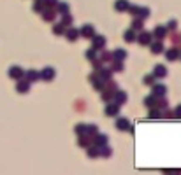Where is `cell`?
Masks as SVG:
<instances>
[{
  "instance_id": "1",
  "label": "cell",
  "mask_w": 181,
  "mask_h": 175,
  "mask_svg": "<svg viewBox=\"0 0 181 175\" xmlns=\"http://www.w3.org/2000/svg\"><path fill=\"white\" fill-rule=\"evenodd\" d=\"M104 46H106V39L102 37V35H93L92 37V47L97 51V49H104Z\"/></svg>"
},
{
  "instance_id": "2",
  "label": "cell",
  "mask_w": 181,
  "mask_h": 175,
  "mask_svg": "<svg viewBox=\"0 0 181 175\" xmlns=\"http://www.w3.org/2000/svg\"><path fill=\"white\" fill-rule=\"evenodd\" d=\"M39 75H40V79H44V81H53V79H55V68L46 67L42 72H39Z\"/></svg>"
},
{
  "instance_id": "3",
  "label": "cell",
  "mask_w": 181,
  "mask_h": 175,
  "mask_svg": "<svg viewBox=\"0 0 181 175\" xmlns=\"http://www.w3.org/2000/svg\"><path fill=\"white\" fill-rule=\"evenodd\" d=\"M79 33H81L83 37H86V39H92V37L95 35V28H93L92 25H84V26L79 30Z\"/></svg>"
},
{
  "instance_id": "4",
  "label": "cell",
  "mask_w": 181,
  "mask_h": 175,
  "mask_svg": "<svg viewBox=\"0 0 181 175\" xmlns=\"http://www.w3.org/2000/svg\"><path fill=\"white\" fill-rule=\"evenodd\" d=\"M9 75H11L12 79H21V77L25 75V72H23V68H19V67H11Z\"/></svg>"
},
{
  "instance_id": "5",
  "label": "cell",
  "mask_w": 181,
  "mask_h": 175,
  "mask_svg": "<svg viewBox=\"0 0 181 175\" xmlns=\"http://www.w3.org/2000/svg\"><path fill=\"white\" fill-rule=\"evenodd\" d=\"M165 56H167V60L169 61H174V60H178L181 56V53H180V49L178 47H172V49H169L167 53H165Z\"/></svg>"
},
{
  "instance_id": "6",
  "label": "cell",
  "mask_w": 181,
  "mask_h": 175,
  "mask_svg": "<svg viewBox=\"0 0 181 175\" xmlns=\"http://www.w3.org/2000/svg\"><path fill=\"white\" fill-rule=\"evenodd\" d=\"M137 42H139V44H144V46L150 44V42H151V33H148V32H141L139 37H137Z\"/></svg>"
},
{
  "instance_id": "7",
  "label": "cell",
  "mask_w": 181,
  "mask_h": 175,
  "mask_svg": "<svg viewBox=\"0 0 181 175\" xmlns=\"http://www.w3.org/2000/svg\"><path fill=\"white\" fill-rule=\"evenodd\" d=\"M95 138H93V145H97V147H104L106 144H107V137L106 135H93Z\"/></svg>"
},
{
  "instance_id": "8",
  "label": "cell",
  "mask_w": 181,
  "mask_h": 175,
  "mask_svg": "<svg viewBox=\"0 0 181 175\" xmlns=\"http://www.w3.org/2000/svg\"><path fill=\"white\" fill-rule=\"evenodd\" d=\"M128 7H130L128 0H116V4H114V9H116L118 12H121V11H128Z\"/></svg>"
},
{
  "instance_id": "9",
  "label": "cell",
  "mask_w": 181,
  "mask_h": 175,
  "mask_svg": "<svg viewBox=\"0 0 181 175\" xmlns=\"http://www.w3.org/2000/svg\"><path fill=\"white\" fill-rule=\"evenodd\" d=\"M65 37H67L70 42H74V40L79 37V30H76V28H69V30H65Z\"/></svg>"
},
{
  "instance_id": "10",
  "label": "cell",
  "mask_w": 181,
  "mask_h": 175,
  "mask_svg": "<svg viewBox=\"0 0 181 175\" xmlns=\"http://www.w3.org/2000/svg\"><path fill=\"white\" fill-rule=\"evenodd\" d=\"M153 75L162 79V77H165V75H167V68H165L164 65H157V67H155V70H153Z\"/></svg>"
},
{
  "instance_id": "11",
  "label": "cell",
  "mask_w": 181,
  "mask_h": 175,
  "mask_svg": "<svg viewBox=\"0 0 181 175\" xmlns=\"http://www.w3.org/2000/svg\"><path fill=\"white\" fill-rule=\"evenodd\" d=\"M153 35H155L157 39H164V37L167 35V28H165V26H157V28L153 30Z\"/></svg>"
},
{
  "instance_id": "12",
  "label": "cell",
  "mask_w": 181,
  "mask_h": 175,
  "mask_svg": "<svg viewBox=\"0 0 181 175\" xmlns=\"http://www.w3.org/2000/svg\"><path fill=\"white\" fill-rule=\"evenodd\" d=\"M165 91H167V88H165V86H162V84L153 86V95H155V96H164V95H165Z\"/></svg>"
},
{
  "instance_id": "13",
  "label": "cell",
  "mask_w": 181,
  "mask_h": 175,
  "mask_svg": "<svg viewBox=\"0 0 181 175\" xmlns=\"http://www.w3.org/2000/svg\"><path fill=\"white\" fill-rule=\"evenodd\" d=\"M118 107H120L118 103H109V105L106 107V114H107V116H116V114H118Z\"/></svg>"
},
{
  "instance_id": "14",
  "label": "cell",
  "mask_w": 181,
  "mask_h": 175,
  "mask_svg": "<svg viewBox=\"0 0 181 175\" xmlns=\"http://www.w3.org/2000/svg\"><path fill=\"white\" fill-rule=\"evenodd\" d=\"M128 126H130V124H128V121H127L125 117H118V119H116V128H118V130H128Z\"/></svg>"
},
{
  "instance_id": "15",
  "label": "cell",
  "mask_w": 181,
  "mask_h": 175,
  "mask_svg": "<svg viewBox=\"0 0 181 175\" xmlns=\"http://www.w3.org/2000/svg\"><path fill=\"white\" fill-rule=\"evenodd\" d=\"M42 18H44V21H53L55 19V11H51V7H48L42 12Z\"/></svg>"
},
{
  "instance_id": "16",
  "label": "cell",
  "mask_w": 181,
  "mask_h": 175,
  "mask_svg": "<svg viewBox=\"0 0 181 175\" xmlns=\"http://www.w3.org/2000/svg\"><path fill=\"white\" fill-rule=\"evenodd\" d=\"M25 75H26V81H37V79H40V75H39L37 70H28V72H25Z\"/></svg>"
},
{
  "instance_id": "17",
  "label": "cell",
  "mask_w": 181,
  "mask_h": 175,
  "mask_svg": "<svg viewBox=\"0 0 181 175\" xmlns=\"http://www.w3.org/2000/svg\"><path fill=\"white\" fill-rule=\"evenodd\" d=\"M125 102H127V93H125V91H116V103L121 105V103H125Z\"/></svg>"
},
{
  "instance_id": "18",
  "label": "cell",
  "mask_w": 181,
  "mask_h": 175,
  "mask_svg": "<svg viewBox=\"0 0 181 175\" xmlns=\"http://www.w3.org/2000/svg\"><path fill=\"white\" fill-rule=\"evenodd\" d=\"M84 133H88V135H97V133H99V126H97V124H88L86 130H84Z\"/></svg>"
},
{
  "instance_id": "19",
  "label": "cell",
  "mask_w": 181,
  "mask_h": 175,
  "mask_svg": "<svg viewBox=\"0 0 181 175\" xmlns=\"http://www.w3.org/2000/svg\"><path fill=\"white\" fill-rule=\"evenodd\" d=\"M123 37H125L127 42H134V40H136V32H134V30H127Z\"/></svg>"
},
{
  "instance_id": "20",
  "label": "cell",
  "mask_w": 181,
  "mask_h": 175,
  "mask_svg": "<svg viewBox=\"0 0 181 175\" xmlns=\"http://www.w3.org/2000/svg\"><path fill=\"white\" fill-rule=\"evenodd\" d=\"M151 51H153L155 54H160V53L164 51V44H162V42H155V44L151 46Z\"/></svg>"
},
{
  "instance_id": "21",
  "label": "cell",
  "mask_w": 181,
  "mask_h": 175,
  "mask_svg": "<svg viewBox=\"0 0 181 175\" xmlns=\"http://www.w3.org/2000/svg\"><path fill=\"white\" fill-rule=\"evenodd\" d=\"M114 58L120 60V61L125 60V58H127V51H125V49H116V51H114Z\"/></svg>"
},
{
  "instance_id": "22",
  "label": "cell",
  "mask_w": 181,
  "mask_h": 175,
  "mask_svg": "<svg viewBox=\"0 0 181 175\" xmlns=\"http://www.w3.org/2000/svg\"><path fill=\"white\" fill-rule=\"evenodd\" d=\"M143 28V18H136L132 21V30H141Z\"/></svg>"
},
{
  "instance_id": "23",
  "label": "cell",
  "mask_w": 181,
  "mask_h": 175,
  "mask_svg": "<svg viewBox=\"0 0 181 175\" xmlns=\"http://www.w3.org/2000/svg\"><path fill=\"white\" fill-rule=\"evenodd\" d=\"M70 23H72V16H69L67 12L62 14V25H63V26H69Z\"/></svg>"
},
{
  "instance_id": "24",
  "label": "cell",
  "mask_w": 181,
  "mask_h": 175,
  "mask_svg": "<svg viewBox=\"0 0 181 175\" xmlns=\"http://www.w3.org/2000/svg\"><path fill=\"white\" fill-rule=\"evenodd\" d=\"M28 88H30L28 81H25V82H19V84H18V91H19V93H26V91H28Z\"/></svg>"
},
{
  "instance_id": "25",
  "label": "cell",
  "mask_w": 181,
  "mask_h": 175,
  "mask_svg": "<svg viewBox=\"0 0 181 175\" xmlns=\"http://www.w3.org/2000/svg\"><path fill=\"white\" fill-rule=\"evenodd\" d=\"M53 32L56 33V35H63L65 33V26L60 23V25H55V28H53Z\"/></svg>"
},
{
  "instance_id": "26",
  "label": "cell",
  "mask_w": 181,
  "mask_h": 175,
  "mask_svg": "<svg viewBox=\"0 0 181 175\" xmlns=\"http://www.w3.org/2000/svg\"><path fill=\"white\" fill-rule=\"evenodd\" d=\"M111 74H113V72H111L109 68H107V70H106V68L100 70V77H102V81H109V79H111Z\"/></svg>"
},
{
  "instance_id": "27",
  "label": "cell",
  "mask_w": 181,
  "mask_h": 175,
  "mask_svg": "<svg viewBox=\"0 0 181 175\" xmlns=\"http://www.w3.org/2000/svg\"><path fill=\"white\" fill-rule=\"evenodd\" d=\"M144 105L146 107H155L157 103H155V96H146L144 98Z\"/></svg>"
},
{
  "instance_id": "28",
  "label": "cell",
  "mask_w": 181,
  "mask_h": 175,
  "mask_svg": "<svg viewBox=\"0 0 181 175\" xmlns=\"http://www.w3.org/2000/svg\"><path fill=\"white\" fill-rule=\"evenodd\" d=\"M111 60H113V54H111V53L104 51V53L100 54V61H111Z\"/></svg>"
},
{
  "instance_id": "29",
  "label": "cell",
  "mask_w": 181,
  "mask_h": 175,
  "mask_svg": "<svg viewBox=\"0 0 181 175\" xmlns=\"http://www.w3.org/2000/svg\"><path fill=\"white\" fill-rule=\"evenodd\" d=\"M58 11H60L62 14H65V12H69V4H65V2H62V4H58Z\"/></svg>"
},
{
  "instance_id": "30",
  "label": "cell",
  "mask_w": 181,
  "mask_h": 175,
  "mask_svg": "<svg viewBox=\"0 0 181 175\" xmlns=\"http://www.w3.org/2000/svg\"><path fill=\"white\" fill-rule=\"evenodd\" d=\"M137 16H139V18H146V16H150V11H148L146 7H139V12H137Z\"/></svg>"
},
{
  "instance_id": "31",
  "label": "cell",
  "mask_w": 181,
  "mask_h": 175,
  "mask_svg": "<svg viewBox=\"0 0 181 175\" xmlns=\"http://www.w3.org/2000/svg\"><path fill=\"white\" fill-rule=\"evenodd\" d=\"M95 56H97V53H95V49H93V47L86 51V58H88L90 61H92V60H95Z\"/></svg>"
},
{
  "instance_id": "32",
  "label": "cell",
  "mask_w": 181,
  "mask_h": 175,
  "mask_svg": "<svg viewBox=\"0 0 181 175\" xmlns=\"http://www.w3.org/2000/svg\"><path fill=\"white\" fill-rule=\"evenodd\" d=\"M74 130H76V133H77V135H84V130H86V124H77V126H76Z\"/></svg>"
},
{
  "instance_id": "33",
  "label": "cell",
  "mask_w": 181,
  "mask_h": 175,
  "mask_svg": "<svg viewBox=\"0 0 181 175\" xmlns=\"http://www.w3.org/2000/svg\"><path fill=\"white\" fill-rule=\"evenodd\" d=\"M88 156H90V158H95V156H99V149H97V145L88 149Z\"/></svg>"
},
{
  "instance_id": "34",
  "label": "cell",
  "mask_w": 181,
  "mask_h": 175,
  "mask_svg": "<svg viewBox=\"0 0 181 175\" xmlns=\"http://www.w3.org/2000/svg\"><path fill=\"white\" fill-rule=\"evenodd\" d=\"M42 9H44V4H40V2L33 4V12H42Z\"/></svg>"
},
{
  "instance_id": "35",
  "label": "cell",
  "mask_w": 181,
  "mask_h": 175,
  "mask_svg": "<svg viewBox=\"0 0 181 175\" xmlns=\"http://www.w3.org/2000/svg\"><path fill=\"white\" fill-rule=\"evenodd\" d=\"M88 144H90V138H86V137L81 135V138H79V145H81V147H88Z\"/></svg>"
},
{
  "instance_id": "36",
  "label": "cell",
  "mask_w": 181,
  "mask_h": 175,
  "mask_svg": "<svg viewBox=\"0 0 181 175\" xmlns=\"http://www.w3.org/2000/svg\"><path fill=\"white\" fill-rule=\"evenodd\" d=\"M113 68H114V70H123V63H120V60H114Z\"/></svg>"
},
{
  "instance_id": "37",
  "label": "cell",
  "mask_w": 181,
  "mask_h": 175,
  "mask_svg": "<svg viewBox=\"0 0 181 175\" xmlns=\"http://www.w3.org/2000/svg\"><path fill=\"white\" fill-rule=\"evenodd\" d=\"M153 81H155V75H153V74L144 77V84H153Z\"/></svg>"
},
{
  "instance_id": "38",
  "label": "cell",
  "mask_w": 181,
  "mask_h": 175,
  "mask_svg": "<svg viewBox=\"0 0 181 175\" xmlns=\"http://www.w3.org/2000/svg\"><path fill=\"white\" fill-rule=\"evenodd\" d=\"M162 114H160V110H151L150 112V117H153V119H157V117H160Z\"/></svg>"
},
{
  "instance_id": "39",
  "label": "cell",
  "mask_w": 181,
  "mask_h": 175,
  "mask_svg": "<svg viewBox=\"0 0 181 175\" xmlns=\"http://www.w3.org/2000/svg\"><path fill=\"white\" fill-rule=\"evenodd\" d=\"M44 5H46V7H55V5H56V0H44Z\"/></svg>"
},
{
  "instance_id": "40",
  "label": "cell",
  "mask_w": 181,
  "mask_h": 175,
  "mask_svg": "<svg viewBox=\"0 0 181 175\" xmlns=\"http://www.w3.org/2000/svg\"><path fill=\"white\" fill-rule=\"evenodd\" d=\"M102 156H111V149H109V147H104V149H102Z\"/></svg>"
},
{
  "instance_id": "41",
  "label": "cell",
  "mask_w": 181,
  "mask_h": 175,
  "mask_svg": "<svg viewBox=\"0 0 181 175\" xmlns=\"http://www.w3.org/2000/svg\"><path fill=\"white\" fill-rule=\"evenodd\" d=\"M174 116H176V117H181V105H178V107H176V110H174Z\"/></svg>"
},
{
  "instance_id": "42",
  "label": "cell",
  "mask_w": 181,
  "mask_h": 175,
  "mask_svg": "<svg viewBox=\"0 0 181 175\" xmlns=\"http://www.w3.org/2000/svg\"><path fill=\"white\" fill-rule=\"evenodd\" d=\"M167 107V100H160V109H165Z\"/></svg>"
},
{
  "instance_id": "43",
  "label": "cell",
  "mask_w": 181,
  "mask_h": 175,
  "mask_svg": "<svg viewBox=\"0 0 181 175\" xmlns=\"http://www.w3.org/2000/svg\"><path fill=\"white\" fill-rule=\"evenodd\" d=\"M174 26H176V21H171V23L167 25V28H174Z\"/></svg>"
}]
</instances>
